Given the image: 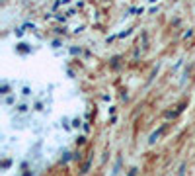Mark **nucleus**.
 Listing matches in <instances>:
<instances>
[{"mask_svg":"<svg viewBox=\"0 0 195 176\" xmlns=\"http://www.w3.org/2000/svg\"><path fill=\"white\" fill-rule=\"evenodd\" d=\"M16 49H18L20 53H29V51H31V47H25V43H18Z\"/></svg>","mask_w":195,"mask_h":176,"instance_id":"nucleus-2","label":"nucleus"},{"mask_svg":"<svg viewBox=\"0 0 195 176\" xmlns=\"http://www.w3.org/2000/svg\"><path fill=\"white\" fill-rule=\"evenodd\" d=\"M60 4H63V0H57L55 4H53V10H57V8H59V6H60Z\"/></svg>","mask_w":195,"mask_h":176,"instance_id":"nucleus-16","label":"nucleus"},{"mask_svg":"<svg viewBox=\"0 0 195 176\" xmlns=\"http://www.w3.org/2000/svg\"><path fill=\"white\" fill-rule=\"evenodd\" d=\"M150 2H156V0H150Z\"/></svg>","mask_w":195,"mask_h":176,"instance_id":"nucleus-19","label":"nucleus"},{"mask_svg":"<svg viewBox=\"0 0 195 176\" xmlns=\"http://www.w3.org/2000/svg\"><path fill=\"white\" fill-rule=\"evenodd\" d=\"M28 108H29V106H25V104H20V106H18V111H22V114H23V111H28Z\"/></svg>","mask_w":195,"mask_h":176,"instance_id":"nucleus-10","label":"nucleus"},{"mask_svg":"<svg viewBox=\"0 0 195 176\" xmlns=\"http://www.w3.org/2000/svg\"><path fill=\"white\" fill-rule=\"evenodd\" d=\"M10 164H12V161H10V158H6V161H2V168H8Z\"/></svg>","mask_w":195,"mask_h":176,"instance_id":"nucleus-13","label":"nucleus"},{"mask_svg":"<svg viewBox=\"0 0 195 176\" xmlns=\"http://www.w3.org/2000/svg\"><path fill=\"white\" fill-rule=\"evenodd\" d=\"M90 164H92V158H88V161L84 162L82 168H80V172H82V174H86V172H88V168H90Z\"/></svg>","mask_w":195,"mask_h":176,"instance_id":"nucleus-3","label":"nucleus"},{"mask_svg":"<svg viewBox=\"0 0 195 176\" xmlns=\"http://www.w3.org/2000/svg\"><path fill=\"white\" fill-rule=\"evenodd\" d=\"M119 61H121V57H119V55L111 59V67H113V69H119Z\"/></svg>","mask_w":195,"mask_h":176,"instance_id":"nucleus-4","label":"nucleus"},{"mask_svg":"<svg viewBox=\"0 0 195 176\" xmlns=\"http://www.w3.org/2000/svg\"><path fill=\"white\" fill-rule=\"evenodd\" d=\"M164 129H166V123H162V125H160V127H158V129H156V131H154V133H152V135H150V139H148V143H150V145H152V143H156V139H158V137H160V135H162V133H164Z\"/></svg>","mask_w":195,"mask_h":176,"instance_id":"nucleus-1","label":"nucleus"},{"mask_svg":"<svg viewBox=\"0 0 195 176\" xmlns=\"http://www.w3.org/2000/svg\"><path fill=\"white\" fill-rule=\"evenodd\" d=\"M22 94H23V96H29V94H31V90H29V88L25 86V88H23V90H22Z\"/></svg>","mask_w":195,"mask_h":176,"instance_id":"nucleus-15","label":"nucleus"},{"mask_svg":"<svg viewBox=\"0 0 195 176\" xmlns=\"http://www.w3.org/2000/svg\"><path fill=\"white\" fill-rule=\"evenodd\" d=\"M70 53L72 55H80V47H70Z\"/></svg>","mask_w":195,"mask_h":176,"instance_id":"nucleus-11","label":"nucleus"},{"mask_svg":"<svg viewBox=\"0 0 195 176\" xmlns=\"http://www.w3.org/2000/svg\"><path fill=\"white\" fill-rule=\"evenodd\" d=\"M86 143V137H84V135H80L78 139H76V145H84Z\"/></svg>","mask_w":195,"mask_h":176,"instance_id":"nucleus-9","label":"nucleus"},{"mask_svg":"<svg viewBox=\"0 0 195 176\" xmlns=\"http://www.w3.org/2000/svg\"><path fill=\"white\" fill-rule=\"evenodd\" d=\"M0 94H4V96H6V94H10V84H2V88H0Z\"/></svg>","mask_w":195,"mask_h":176,"instance_id":"nucleus-5","label":"nucleus"},{"mask_svg":"<svg viewBox=\"0 0 195 176\" xmlns=\"http://www.w3.org/2000/svg\"><path fill=\"white\" fill-rule=\"evenodd\" d=\"M80 125H82V121H80L78 117H76V120H72V127H74V129H78Z\"/></svg>","mask_w":195,"mask_h":176,"instance_id":"nucleus-6","label":"nucleus"},{"mask_svg":"<svg viewBox=\"0 0 195 176\" xmlns=\"http://www.w3.org/2000/svg\"><path fill=\"white\" fill-rule=\"evenodd\" d=\"M127 35H131V29H125V32H121V33H119L121 39H123V37H127Z\"/></svg>","mask_w":195,"mask_h":176,"instance_id":"nucleus-14","label":"nucleus"},{"mask_svg":"<svg viewBox=\"0 0 195 176\" xmlns=\"http://www.w3.org/2000/svg\"><path fill=\"white\" fill-rule=\"evenodd\" d=\"M191 35H193V29H187V32H183V39H189Z\"/></svg>","mask_w":195,"mask_h":176,"instance_id":"nucleus-8","label":"nucleus"},{"mask_svg":"<svg viewBox=\"0 0 195 176\" xmlns=\"http://www.w3.org/2000/svg\"><path fill=\"white\" fill-rule=\"evenodd\" d=\"M60 43H63L60 39H55V41L51 43V47H53V49H59V47H60Z\"/></svg>","mask_w":195,"mask_h":176,"instance_id":"nucleus-7","label":"nucleus"},{"mask_svg":"<svg viewBox=\"0 0 195 176\" xmlns=\"http://www.w3.org/2000/svg\"><path fill=\"white\" fill-rule=\"evenodd\" d=\"M129 176H137V168H131V170H129Z\"/></svg>","mask_w":195,"mask_h":176,"instance_id":"nucleus-17","label":"nucleus"},{"mask_svg":"<svg viewBox=\"0 0 195 176\" xmlns=\"http://www.w3.org/2000/svg\"><path fill=\"white\" fill-rule=\"evenodd\" d=\"M57 33H66V28H57Z\"/></svg>","mask_w":195,"mask_h":176,"instance_id":"nucleus-18","label":"nucleus"},{"mask_svg":"<svg viewBox=\"0 0 195 176\" xmlns=\"http://www.w3.org/2000/svg\"><path fill=\"white\" fill-rule=\"evenodd\" d=\"M23 32H25L23 28H18V29H16L14 33H16V37H22V35H23Z\"/></svg>","mask_w":195,"mask_h":176,"instance_id":"nucleus-12","label":"nucleus"}]
</instances>
